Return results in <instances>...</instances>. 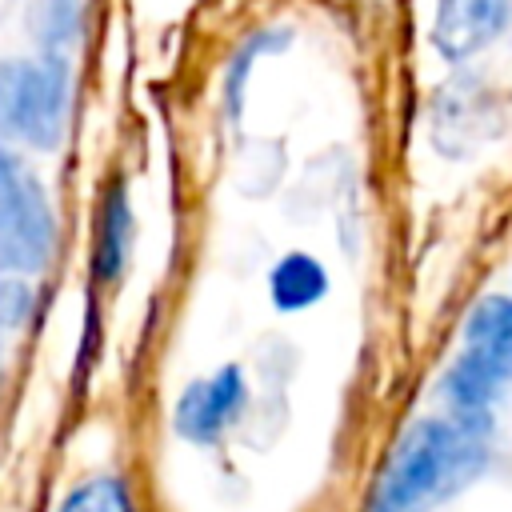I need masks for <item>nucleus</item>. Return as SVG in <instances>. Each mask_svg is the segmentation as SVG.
<instances>
[{
  "instance_id": "1",
  "label": "nucleus",
  "mask_w": 512,
  "mask_h": 512,
  "mask_svg": "<svg viewBox=\"0 0 512 512\" xmlns=\"http://www.w3.org/2000/svg\"><path fill=\"white\" fill-rule=\"evenodd\" d=\"M484 460V448L464 424L420 420L392 448L368 512H428L452 496Z\"/></svg>"
},
{
  "instance_id": "2",
  "label": "nucleus",
  "mask_w": 512,
  "mask_h": 512,
  "mask_svg": "<svg viewBox=\"0 0 512 512\" xmlns=\"http://www.w3.org/2000/svg\"><path fill=\"white\" fill-rule=\"evenodd\" d=\"M68 120V72L56 56L0 60V136L56 148Z\"/></svg>"
},
{
  "instance_id": "3",
  "label": "nucleus",
  "mask_w": 512,
  "mask_h": 512,
  "mask_svg": "<svg viewBox=\"0 0 512 512\" xmlns=\"http://www.w3.org/2000/svg\"><path fill=\"white\" fill-rule=\"evenodd\" d=\"M512 380V300L488 296L464 328V352L452 364L444 388L456 412H484L500 384Z\"/></svg>"
},
{
  "instance_id": "4",
  "label": "nucleus",
  "mask_w": 512,
  "mask_h": 512,
  "mask_svg": "<svg viewBox=\"0 0 512 512\" xmlns=\"http://www.w3.org/2000/svg\"><path fill=\"white\" fill-rule=\"evenodd\" d=\"M52 252V212L28 168L0 144V268L36 272Z\"/></svg>"
},
{
  "instance_id": "5",
  "label": "nucleus",
  "mask_w": 512,
  "mask_h": 512,
  "mask_svg": "<svg viewBox=\"0 0 512 512\" xmlns=\"http://www.w3.org/2000/svg\"><path fill=\"white\" fill-rule=\"evenodd\" d=\"M512 24V0H436L428 40L448 64L480 56Z\"/></svg>"
},
{
  "instance_id": "6",
  "label": "nucleus",
  "mask_w": 512,
  "mask_h": 512,
  "mask_svg": "<svg viewBox=\"0 0 512 512\" xmlns=\"http://www.w3.org/2000/svg\"><path fill=\"white\" fill-rule=\"evenodd\" d=\"M244 408V376L240 368H220L208 380L184 388L176 404V432L188 440H216Z\"/></svg>"
},
{
  "instance_id": "7",
  "label": "nucleus",
  "mask_w": 512,
  "mask_h": 512,
  "mask_svg": "<svg viewBox=\"0 0 512 512\" xmlns=\"http://www.w3.org/2000/svg\"><path fill=\"white\" fill-rule=\"evenodd\" d=\"M432 128L440 148H464L492 128V92L476 76H456L432 100Z\"/></svg>"
},
{
  "instance_id": "8",
  "label": "nucleus",
  "mask_w": 512,
  "mask_h": 512,
  "mask_svg": "<svg viewBox=\"0 0 512 512\" xmlns=\"http://www.w3.org/2000/svg\"><path fill=\"white\" fill-rule=\"evenodd\" d=\"M132 240V208L124 196V184H108L104 204H100V224H96V276L112 280L124 268Z\"/></svg>"
},
{
  "instance_id": "9",
  "label": "nucleus",
  "mask_w": 512,
  "mask_h": 512,
  "mask_svg": "<svg viewBox=\"0 0 512 512\" xmlns=\"http://www.w3.org/2000/svg\"><path fill=\"white\" fill-rule=\"evenodd\" d=\"M268 288H272V300H276L280 308H304V304H312V300L324 296L328 280H324V268H320L312 256L288 252V256L272 268Z\"/></svg>"
},
{
  "instance_id": "10",
  "label": "nucleus",
  "mask_w": 512,
  "mask_h": 512,
  "mask_svg": "<svg viewBox=\"0 0 512 512\" xmlns=\"http://www.w3.org/2000/svg\"><path fill=\"white\" fill-rule=\"evenodd\" d=\"M60 512H132V500L124 492V484L116 476H96L88 484H80Z\"/></svg>"
}]
</instances>
